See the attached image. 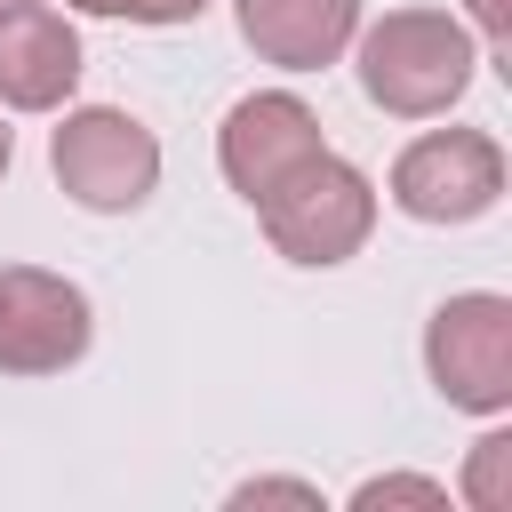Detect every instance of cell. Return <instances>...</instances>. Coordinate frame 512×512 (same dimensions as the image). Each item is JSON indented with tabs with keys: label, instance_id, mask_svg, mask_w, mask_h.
Here are the masks:
<instances>
[{
	"label": "cell",
	"instance_id": "cell-1",
	"mask_svg": "<svg viewBox=\"0 0 512 512\" xmlns=\"http://www.w3.org/2000/svg\"><path fill=\"white\" fill-rule=\"evenodd\" d=\"M352 72H360V96L392 120H440L464 104L472 72H480V40L456 8H384V16H360L352 32Z\"/></svg>",
	"mask_w": 512,
	"mask_h": 512
},
{
	"label": "cell",
	"instance_id": "cell-2",
	"mask_svg": "<svg viewBox=\"0 0 512 512\" xmlns=\"http://www.w3.org/2000/svg\"><path fill=\"white\" fill-rule=\"evenodd\" d=\"M256 224L272 240L280 264L296 272H336L368 248L376 232V176L352 168L344 152H312L304 168H288L264 200H256Z\"/></svg>",
	"mask_w": 512,
	"mask_h": 512
},
{
	"label": "cell",
	"instance_id": "cell-3",
	"mask_svg": "<svg viewBox=\"0 0 512 512\" xmlns=\"http://www.w3.org/2000/svg\"><path fill=\"white\" fill-rule=\"evenodd\" d=\"M48 176L88 216H136L160 192V136L120 104H64L48 128Z\"/></svg>",
	"mask_w": 512,
	"mask_h": 512
},
{
	"label": "cell",
	"instance_id": "cell-4",
	"mask_svg": "<svg viewBox=\"0 0 512 512\" xmlns=\"http://www.w3.org/2000/svg\"><path fill=\"white\" fill-rule=\"evenodd\" d=\"M424 376L448 408L504 416L512 408V296H496V288L440 296L424 320Z\"/></svg>",
	"mask_w": 512,
	"mask_h": 512
},
{
	"label": "cell",
	"instance_id": "cell-5",
	"mask_svg": "<svg viewBox=\"0 0 512 512\" xmlns=\"http://www.w3.org/2000/svg\"><path fill=\"white\" fill-rule=\"evenodd\" d=\"M384 200L408 224H480L504 200V144L488 128H424L400 144Z\"/></svg>",
	"mask_w": 512,
	"mask_h": 512
},
{
	"label": "cell",
	"instance_id": "cell-6",
	"mask_svg": "<svg viewBox=\"0 0 512 512\" xmlns=\"http://www.w3.org/2000/svg\"><path fill=\"white\" fill-rule=\"evenodd\" d=\"M96 344V304L48 264H0V376H64Z\"/></svg>",
	"mask_w": 512,
	"mask_h": 512
},
{
	"label": "cell",
	"instance_id": "cell-7",
	"mask_svg": "<svg viewBox=\"0 0 512 512\" xmlns=\"http://www.w3.org/2000/svg\"><path fill=\"white\" fill-rule=\"evenodd\" d=\"M312 152H328V136H320V112L296 96V88H248L232 112H224V128H216V168H224V184L256 208L288 168H304Z\"/></svg>",
	"mask_w": 512,
	"mask_h": 512
},
{
	"label": "cell",
	"instance_id": "cell-8",
	"mask_svg": "<svg viewBox=\"0 0 512 512\" xmlns=\"http://www.w3.org/2000/svg\"><path fill=\"white\" fill-rule=\"evenodd\" d=\"M80 24L56 0H8L0 8V104L8 112H64L80 88Z\"/></svg>",
	"mask_w": 512,
	"mask_h": 512
},
{
	"label": "cell",
	"instance_id": "cell-9",
	"mask_svg": "<svg viewBox=\"0 0 512 512\" xmlns=\"http://www.w3.org/2000/svg\"><path fill=\"white\" fill-rule=\"evenodd\" d=\"M360 16H368L360 0H232L240 40L256 48V64H280V72H328V64H344Z\"/></svg>",
	"mask_w": 512,
	"mask_h": 512
},
{
	"label": "cell",
	"instance_id": "cell-10",
	"mask_svg": "<svg viewBox=\"0 0 512 512\" xmlns=\"http://www.w3.org/2000/svg\"><path fill=\"white\" fill-rule=\"evenodd\" d=\"M456 496L472 504V512H512V432L488 416V432L472 440V456H464V480H456Z\"/></svg>",
	"mask_w": 512,
	"mask_h": 512
},
{
	"label": "cell",
	"instance_id": "cell-11",
	"mask_svg": "<svg viewBox=\"0 0 512 512\" xmlns=\"http://www.w3.org/2000/svg\"><path fill=\"white\" fill-rule=\"evenodd\" d=\"M72 16H120V24H152V32H168V24H200L216 0H64Z\"/></svg>",
	"mask_w": 512,
	"mask_h": 512
},
{
	"label": "cell",
	"instance_id": "cell-12",
	"mask_svg": "<svg viewBox=\"0 0 512 512\" xmlns=\"http://www.w3.org/2000/svg\"><path fill=\"white\" fill-rule=\"evenodd\" d=\"M376 504H448V480H424V472H376L352 488V512H376Z\"/></svg>",
	"mask_w": 512,
	"mask_h": 512
},
{
	"label": "cell",
	"instance_id": "cell-13",
	"mask_svg": "<svg viewBox=\"0 0 512 512\" xmlns=\"http://www.w3.org/2000/svg\"><path fill=\"white\" fill-rule=\"evenodd\" d=\"M464 24L480 40V64H504L512 72V0H464Z\"/></svg>",
	"mask_w": 512,
	"mask_h": 512
},
{
	"label": "cell",
	"instance_id": "cell-14",
	"mask_svg": "<svg viewBox=\"0 0 512 512\" xmlns=\"http://www.w3.org/2000/svg\"><path fill=\"white\" fill-rule=\"evenodd\" d=\"M232 504H304V512H320V488H312V480H280V472H272V480H240V488H232Z\"/></svg>",
	"mask_w": 512,
	"mask_h": 512
},
{
	"label": "cell",
	"instance_id": "cell-15",
	"mask_svg": "<svg viewBox=\"0 0 512 512\" xmlns=\"http://www.w3.org/2000/svg\"><path fill=\"white\" fill-rule=\"evenodd\" d=\"M8 160H16V128L0 120V176H8Z\"/></svg>",
	"mask_w": 512,
	"mask_h": 512
},
{
	"label": "cell",
	"instance_id": "cell-16",
	"mask_svg": "<svg viewBox=\"0 0 512 512\" xmlns=\"http://www.w3.org/2000/svg\"><path fill=\"white\" fill-rule=\"evenodd\" d=\"M0 8H8V0H0Z\"/></svg>",
	"mask_w": 512,
	"mask_h": 512
}]
</instances>
